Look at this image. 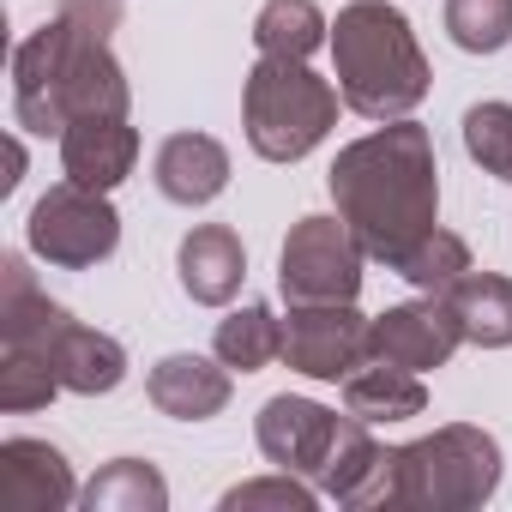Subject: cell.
Listing matches in <instances>:
<instances>
[{
  "label": "cell",
  "mask_w": 512,
  "mask_h": 512,
  "mask_svg": "<svg viewBox=\"0 0 512 512\" xmlns=\"http://www.w3.org/2000/svg\"><path fill=\"white\" fill-rule=\"evenodd\" d=\"M500 488V446L470 422H446L416 446H392V500L416 512H470Z\"/></svg>",
  "instance_id": "cell-6"
},
{
  "label": "cell",
  "mask_w": 512,
  "mask_h": 512,
  "mask_svg": "<svg viewBox=\"0 0 512 512\" xmlns=\"http://www.w3.org/2000/svg\"><path fill=\"white\" fill-rule=\"evenodd\" d=\"M458 344H464V326H458V314L446 308V296H422V302L386 308V314L374 320V332H368V362H392V368L428 374V368H446Z\"/></svg>",
  "instance_id": "cell-10"
},
{
  "label": "cell",
  "mask_w": 512,
  "mask_h": 512,
  "mask_svg": "<svg viewBox=\"0 0 512 512\" xmlns=\"http://www.w3.org/2000/svg\"><path fill=\"white\" fill-rule=\"evenodd\" d=\"M338 97L362 121H404L428 97V55L410 19L386 0H350L332 25Z\"/></svg>",
  "instance_id": "cell-3"
},
{
  "label": "cell",
  "mask_w": 512,
  "mask_h": 512,
  "mask_svg": "<svg viewBox=\"0 0 512 512\" xmlns=\"http://www.w3.org/2000/svg\"><path fill=\"white\" fill-rule=\"evenodd\" d=\"M151 169H157V193L175 205H211L229 187V151L211 133H169Z\"/></svg>",
  "instance_id": "cell-16"
},
{
  "label": "cell",
  "mask_w": 512,
  "mask_h": 512,
  "mask_svg": "<svg viewBox=\"0 0 512 512\" xmlns=\"http://www.w3.org/2000/svg\"><path fill=\"white\" fill-rule=\"evenodd\" d=\"M332 199L368 260L398 272V260L440 223V169L428 127L386 121L380 133L344 145L332 163Z\"/></svg>",
  "instance_id": "cell-2"
},
{
  "label": "cell",
  "mask_w": 512,
  "mask_h": 512,
  "mask_svg": "<svg viewBox=\"0 0 512 512\" xmlns=\"http://www.w3.org/2000/svg\"><path fill=\"white\" fill-rule=\"evenodd\" d=\"M464 151L494 181H512V103H470L464 109Z\"/></svg>",
  "instance_id": "cell-25"
},
{
  "label": "cell",
  "mask_w": 512,
  "mask_h": 512,
  "mask_svg": "<svg viewBox=\"0 0 512 512\" xmlns=\"http://www.w3.org/2000/svg\"><path fill=\"white\" fill-rule=\"evenodd\" d=\"M446 308L458 314L464 344H482V350H506L512 344V278H500V272H464L446 290Z\"/></svg>",
  "instance_id": "cell-19"
},
{
  "label": "cell",
  "mask_w": 512,
  "mask_h": 512,
  "mask_svg": "<svg viewBox=\"0 0 512 512\" xmlns=\"http://www.w3.org/2000/svg\"><path fill=\"white\" fill-rule=\"evenodd\" d=\"M362 260H368V247L356 241V229L344 217H302L284 241L278 290H284L290 308H302V302H356Z\"/></svg>",
  "instance_id": "cell-8"
},
{
  "label": "cell",
  "mask_w": 512,
  "mask_h": 512,
  "mask_svg": "<svg viewBox=\"0 0 512 512\" xmlns=\"http://www.w3.org/2000/svg\"><path fill=\"white\" fill-rule=\"evenodd\" d=\"M344 410L362 416L368 428H374V422H410V416L428 410V386H422V374H410V368L362 362V368L344 380Z\"/></svg>",
  "instance_id": "cell-18"
},
{
  "label": "cell",
  "mask_w": 512,
  "mask_h": 512,
  "mask_svg": "<svg viewBox=\"0 0 512 512\" xmlns=\"http://www.w3.org/2000/svg\"><path fill=\"white\" fill-rule=\"evenodd\" d=\"M338 85L314 79L308 61H272L260 55V67L241 85V127L247 145L266 163H302L338 121Z\"/></svg>",
  "instance_id": "cell-5"
},
{
  "label": "cell",
  "mask_w": 512,
  "mask_h": 512,
  "mask_svg": "<svg viewBox=\"0 0 512 512\" xmlns=\"http://www.w3.org/2000/svg\"><path fill=\"white\" fill-rule=\"evenodd\" d=\"M338 428H344L338 410H326L314 398H290V392L284 398H266L260 422H253L260 452L278 470H290V476H320L326 458H332V446H338Z\"/></svg>",
  "instance_id": "cell-11"
},
{
  "label": "cell",
  "mask_w": 512,
  "mask_h": 512,
  "mask_svg": "<svg viewBox=\"0 0 512 512\" xmlns=\"http://www.w3.org/2000/svg\"><path fill=\"white\" fill-rule=\"evenodd\" d=\"M55 392H61V380H55L37 356L7 350V362H0V410H37V404H49Z\"/></svg>",
  "instance_id": "cell-26"
},
{
  "label": "cell",
  "mask_w": 512,
  "mask_h": 512,
  "mask_svg": "<svg viewBox=\"0 0 512 512\" xmlns=\"http://www.w3.org/2000/svg\"><path fill=\"white\" fill-rule=\"evenodd\" d=\"M211 344H217V362H229L235 374H260L284 356V320L253 302V308H235L229 320H217Z\"/></svg>",
  "instance_id": "cell-20"
},
{
  "label": "cell",
  "mask_w": 512,
  "mask_h": 512,
  "mask_svg": "<svg viewBox=\"0 0 512 512\" xmlns=\"http://www.w3.org/2000/svg\"><path fill=\"white\" fill-rule=\"evenodd\" d=\"M320 494H332L338 506H386L392 500V446H380L368 434L362 416L344 410V428H338V446L326 458V470L314 476Z\"/></svg>",
  "instance_id": "cell-12"
},
{
  "label": "cell",
  "mask_w": 512,
  "mask_h": 512,
  "mask_svg": "<svg viewBox=\"0 0 512 512\" xmlns=\"http://www.w3.org/2000/svg\"><path fill=\"white\" fill-rule=\"evenodd\" d=\"M175 272H181V290H187L193 302L223 308V302L241 290V278H247V247H241L235 229L199 223V229L181 241V253H175Z\"/></svg>",
  "instance_id": "cell-15"
},
{
  "label": "cell",
  "mask_w": 512,
  "mask_h": 512,
  "mask_svg": "<svg viewBox=\"0 0 512 512\" xmlns=\"http://www.w3.org/2000/svg\"><path fill=\"white\" fill-rule=\"evenodd\" d=\"M229 362H205V356H163L145 380L151 404L175 422H211L229 404Z\"/></svg>",
  "instance_id": "cell-17"
},
{
  "label": "cell",
  "mask_w": 512,
  "mask_h": 512,
  "mask_svg": "<svg viewBox=\"0 0 512 512\" xmlns=\"http://www.w3.org/2000/svg\"><path fill=\"white\" fill-rule=\"evenodd\" d=\"M320 494L314 488H302L290 470L284 476H266V482H241V488H229L223 494V512H253V506H284V512H308Z\"/></svg>",
  "instance_id": "cell-27"
},
{
  "label": "cell",
  "mask_w": 512,
  "mask_h": 512,
  "mask_svg": "<svg viewBox=\"0 0 512 512\" xmlns=\"http://www.w3.org/2000/svg\"><path fill=\"white\" fill-rule=\"evenodd\" d=\"M326 13L314 0H266L260 19H253V43L272 61H308L320 43H326Z\"/></svg>",
  "instance_id": "cell-21"
},
{
  "label": "cell",
  "mask_w": 512,
  "mask_h": 512,
  "mask_svg": "<svg viewBox=\"0 0 512 512\" xmlns=\"http://www.w3.org/2000/svg\"><path fill=\"white\" fill-rule=\"evenodd\" d=\"M25 235H31L37 260L67 266V272H85V266H103L109 253L121 247V217H115L109 193L79 187V181H61V187H49L31 205Z\"/></svg>",
  "instance_id": "cell-7"
},
{
  "label": "cell",
  "mask_w": 512,
  "mask_h": 512,
  "mask_svg": "<svg viewBox=\"0 0 512 512\" xmlns=\"http://www.w3.org/2000/svg\"><path fill=\"white\" fill-rule=\"evenodd\" d=\"M0 338H7V350L37 356L61 380V392H79V398L115 392L127 380V350L109 332L79 326L61 302H49L19 253L0 260Z\"/></svg>",
  "instance_id": "cell-4"
},
{
  "label": "cell",
  "mask_w": 512,
  "mask_h": 512,
  "mask_svg": "<svg viewBox=\"0 0 512 512\" xmlns=\"http://www.w3.org/2000/svg\"><path fill=\"white\" fill-rule=\"evenodd\" d=\"M73 500H79V482L49 440L0 446V512H61Z\"/></svg>",
  "instance_id": "cell-13"
},
{
  "label": "cell",
  "mask_w": 512,
  "mask_h": 512,
  "mask_svg": "<svg viewBox=\"0 0 512 512\" xmlns=\"http://www.w3.org/2000/svg\"><path fill=\"white\" fill-rule=\"evenodd\" d=\"M374 320L356 314V302H302L284 320V362L308 380H350L368 362Z\"/></svg>",
  "instance_id": "cell-9"
},
{
  "label": "cell",
  "mask_w": 512,
  "mask_h": 512,
  "mask_svg": "<svg viewBox=\"0 0 512 512\" xmlns=\"http://www.w3.org/2000/svg\"><path fill=\"white\" fill-rule=\"evenodd\" d=\"M85 506L91 512H163L169 506V482L145 458H115L85 488Z\"/></svg>",
  "instance_id": "cell-22"
},
{
  "label": "cell",
  "mask_w": 512,
  "mask_h": 512,
  "mask_svg": "<svg viewBox=\"0 0 512 512\" xmlns=\"http://www.w3.org/2000/svg\"><path fill=\"white\" fill-rule=\"evenodd\" d=\"M464 272H476V266H470V247H464L452 229H440V223L398 260V278H410L422 296H446Z\"/></svg>",
  "instance_id": "cell-23"
},
{
  "label": "cell",
  "mask_w": 512,
  "mask_h": 512,
  "mask_svg": "<svg viewBox=\"0 0 512 512\" xmlns=\"http://www.w3.org/2000/svg\"><path fill=\"white\" fill-rule=\"evenodd\" d=\"M121 0H61L13 55V109L25 133H67L85 115H127V79L115 67Z\"/></svg>",
  "instance_id": "cell-1"
},
{
  "label": "cell",
  "mask_w": 512,
  "mask_h": 512,
  "mask_svg": "<svg viewBox=\"0 0 512 512\" xmlns=\"http://www.w3.org/2000/svg\"><path fill=\"white\" fill-rule=\"evenodd\" d=\"M446 37L464 55H494L512 43V0H446Z\"/></svg>",
  "instance_id": "cell-24"
},
{
  "label": "cell",
  "mask_w": 512,
  "mask_h": 512,
  "mask_svg": "<svg viewBox=\"0 0 512 512\" xmlns=\"http://www.w3.org/2000/svg\"><path fill=\"white\" fill-rule=\"evenodd\" d=\"M133 163H139V133L127 127V115H85L61 133V169L79 187L109 193L133 175Z\"/></svg>",
  "instance_id": "cell-14"
}]
</instances>
